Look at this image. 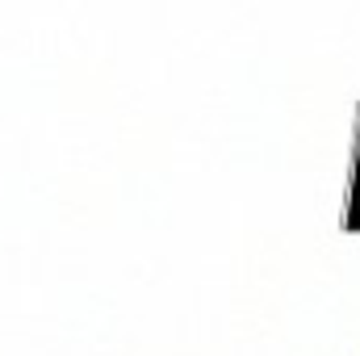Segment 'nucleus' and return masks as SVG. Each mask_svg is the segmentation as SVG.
<instances>
[{"label":"nucleus","mask_w":360,"mask_h":356,"mask_svg":"<svg viewBox=\"0 0 360 356\" xmlns=\"http://www.w3.org/2000/svg\"><path fill=\"white\" fill-rule=\"evenodd\" d=\"M348 227L360 231V155H356V189H352V214H348Z\"/></svg>","instance_id":"1"}]
</instances>
